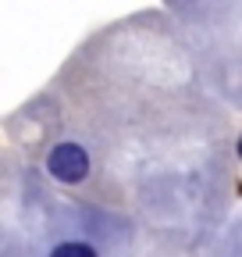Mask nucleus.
Returning a JSON list of instances; mask_svg holds the SVG:
<instances>
[{
    "instance_id": "3",
    "label": "nucleus",
    "mask_w": 242,
    "mask_h": 257,
    "mask_svg": "<svg viewBox=\"0 0 242 257\" xmlns=\"http://www.w3.org/2000/svg\"><path fill=\"white\" fill-rule=\"evenodd\" d=\"M235 154H238V161H242V136H238V143H235Z\"/></svg>"
},
{
    "instance_id": "2",
    "label": "nucleus",
    "mask_w": 242,
    "mask_h": 257,
    "mask_svg": "<svg viewBox=\"0 0 242 257\" xmlns=\"http://www.w3.org/2000/svg\"><path fill=\"white\" fill-rule=\"evenodd\" d=\"M46 257H104L89 239H60L46 250Z\"/></svg>"
},
{
    "instance_id": "1",
    "label": "nucleus",
    "mask_w": 242,
    "mask_h": 257,
    "mask_svg": "<svg viewBox=\"0 0 242 257\" xmlns=\"http://www.w3.org/2000/svg\"><path fill=\"white\" fill-rule=\"evenodd\" d=\"M43 172L60 186H82L93 175V154L78 140H57L43 157Z\"/></svg>"
}]
</instances>
